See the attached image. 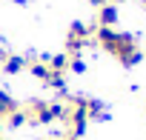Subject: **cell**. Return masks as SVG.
<instances>
[{"mask_svg":"<svg viewBox=\"0 0 146 140\" xmlns=\"http://www.w3.org/2000/svg\"><path fill=\"white\" fill-rule=\"evenodd\" d=\"M98 43L109 54H115L123 66H135L140 60V49H137V43H135L132 34H120L115 29H98Z\"/></svg>","mask_w":146,"mask_h":140,"instance_id":"obj_1","label":"cell"},{"mask_svg":"<svg viewBox=\"0 0 146 140\" xmlns=\"http://www.w3.org/2000/svg\"><path fill=\"white\" fill-rule=\"evenodd\" d=\"M89 34H92V29H86L83 23H75L69 29V37H66V49H69V54H78L83 46H89Z\"/></svg>","mask_w":146,"mask_h":140,"instance_id":"obj_2","label":"cell"},{"mask_svg":"<svg viewBox=\"0 0 146 140\" xmlns=\"http://www.w3.org/2000/svg\"><path fill=\"white\" fill-rule=\"evenodd\" d=\"M98 23H100V29H112V26L117 23V9H115L112 3L100 6V12H98Z\"/></svg>","mask_w":146,"mask_h":140,"instance_id":"obj_3","label":"cell"},{"mask_svg":"<svg viewBox=\"0 0 146 140\" xmlns=\"http://www.w3.org/2000/svg\"><path fill=\"white\" fill-rule=\"evenodd\" d=\"M32 75H35L37 80H43V83H49L54 72H52V69H49V63L43 60V63H32Z\"/></svg>","mask_w":146,"mask_h":140,"instance_id":"obj_4","label":"cell"},{"mask_svg":"<svg viewBox=\"0 0 146 140\" xmlns=\"http://www.w3.org/2000/svg\"><path fill=\"white\" fill-rule=\"evenodd\" d=\"M15 109H17V103H15V100L6 94V92H0V120H6V117H9Z\"/></svg>","mask_w":146,"mask_h":140,"instance_id":"obj_5","label":"cell"},{"mask_svg":"<svg viewBox=\"0 0 146 140\" xmlns=\"http://www.w3.org/2000/svg\"><path fill=\"white\" fill-rule=\"evenodd\" d=\"M49 63V69L54 75H63L66 69H69V54H57V57H52V60H46Z\"/></svg>","mask_w":146,"mask_h":140,"instance_id":"obj_6","label":"cell"},{"mask_svg":"<svg viewBox=\"0 0 146 140\" xmlns=\"http://www.w3.org/2000/svg\"><path fill=\"white\" fill-rule=\"evenodd\" d=\"M26 66V57H20V54H12V57H6L3 60V69L9 75H15V72H20V69Z\"/></svg>","mask_w":146,"mask_h":140,"instance_id":"obj_7","label":"cell"},{"mask_svg":"<svg viewBox=\"0 0 146 140\" xmlns=\"http://www.w3.org/2000/svg\"><path fill=\"white\" fill-rule=\"evenodd\" d=\"M6 120H9V126H23V123H26V112H23V109H15Z\"/></svg>","mask_w":146,"mask_h":140,"instance_id":"obj_8","label":"cell"},{"mask_svg":"<svg viewBox=\"0 0 146 140\" xmlns=\"http://www.w3.org/2000/svg\"><path fill=\"white\" fill-rule=\"evenodd\" d=\"M109 3H123V0H109Z\"/></svg>","mask_w":146,"mask_h":140,"instance_id":"obj_9","label":"cell"},{"mask_svg":"<svg viewBox=\"0 0 146 140\" xmlns=\"http://www.w3.org/2000/svg\"><path fill=\"white\" fill-rule=\"evenodd\" d=\"M143 9H146V0H143Z\"/></svg>","mask_w":146,"mask_h":140,"instance_id":"obj_10","label":"cell"}]
</instances>
